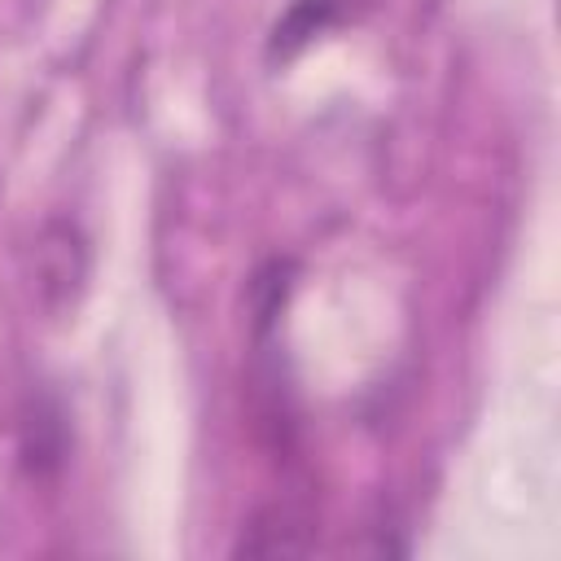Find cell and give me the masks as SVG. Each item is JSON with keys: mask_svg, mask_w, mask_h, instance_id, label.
Segmentation results:
<instances>
[{"mask_svg": "<svg viewBox=\"0 0 561 561\" xmlns=\"http://www.w3.org/2000/svg\"><path fill=\"white\" fill-rule=\"evenodd\" d=\"M311 530L294 508H267L259 513L241 539H237V552H250V557H294V552H307L311 548Z\"/></svg>", "mask_w": 561, "mask_h": 561, "instance_id": "3", "label": "cell"}, {"mask_svg": "<svg viewBox=\"0 0 561 561\" xmlns=\"http://www.w3.org/2000/svg\"><path fill=\"white\" fill-rule=\"evenodd\" d=\"M31 294L48 316L75 311L83 285H88V237L70 219H48L26 254Z\"/></svg>", "mask_w": 561, "mask_h": 561, "instance_id": "1", "label": "cell"}, {"mask_svg": "<svg viewBox=\"0 0 561 561\" xmlns=\"http://www.w3.org/2000/svg\"><path fill=\"white\" fill-rule=\"evenodd\" d=\"M333 22H337V0H294L285 9V18L272 26V57H280V61L294 57Z\"/></svg>", "mask_w": 561, "mask_h": 561, "instance_id": "4", "label": "cell"}, {"mask_svg": "<svg viewBox=\"0 0 561 561\" xmlns=\"http://www.w3.org/2000/svg\"><path fill=\"white\" fill-rule=\"evenodd\" d=\"M66 416L53 399H31V408L22 412V434H18V451L31 478H48L61 469L66 460Z\"/></svg>", "mask_w": 561, "mask_h": 561, "instance_id": "2", "label": "cell"}]
</instances>
